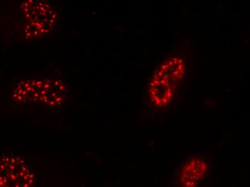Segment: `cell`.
Segmentation results:
<instances>
[{
  "mask_svg": "<svg viewBox=\"0 0 250 187\" xmlns=\"http://www.w3.org/2000/svg\"><path fill=\"white\" fill-rule=\"evenodd\" d=\"M62 83L51 82H33L27 81L18 83L13 90L15 101L20 103H34L36 96L43 95L47 104L56 100V96L60 97L63 93Z\"/></svg>",
  "mask_w": 250,
  "mask_h": 187,
  "instance_id": "2",
  "label": "cell"
},
{
  "mask_svg": "<svg viewBox=\"0 0 250 187\" xmlns=\"http://www.w3.org/2000/svg\"><path fill=\"white\" fill-rule=\"evenodd\" d=\"M207 171L205 161L194 158L185 163L178 174V182L179 187H196Z\"/></svg>",
  "mask_w": 250,
  "mask_h": 187,
  "instance_id": "3",
  "label": "cell"
},
{
  "mask_svg": "<svg viewBox=\"0 0 250 187\" xmlns=\"http://www.w3.org/2000/svg\"><path fill=\"white\" fill-rule=\"evenodd\" d=\"M161 77L162 78L155 77L153 82L150 84V89L152 102L158 107L167 105L173 97V90L170 87V80L164 78L162 76Z\"/></svg>",
  "mask_w": 250,
  "mask_h": 187,
  "instance_id": "4",
  "label": "cell"
},
{
  "mask_svg": "<svg viewBox=\"0 0 250 187\" xmlns=\"http://www.w3.org/2000/svg\"><path fill=\"white\" fill-rule=\"evenodd\" d=\"M35 175L30 167L17 156L0 159V187H33Z\"/></svg>",
  "mask_w": 250,
  "mask_h": 187,
  "instance_id": "1",
  "label": "cell"
}]
</instances>
